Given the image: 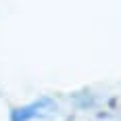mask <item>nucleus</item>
Masks as SVG:
<instances>
[{"mask_svg": "<svg viewBox=\"0 0 121 121\" xmlns=\"http://www.w3.org/2000/svg\"><path fill=\"white\" fill-rule=\"evenodd\" d=\"M52 111H54V104L48 98H40V100L31 102V104L15 109L11 113V121H31V119H38V117H46Z\"/></svg>", "mask_w": 121, "mask_h": 121, "instance_id": "1", "label": "nucleus"}]
</instances>
